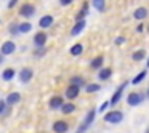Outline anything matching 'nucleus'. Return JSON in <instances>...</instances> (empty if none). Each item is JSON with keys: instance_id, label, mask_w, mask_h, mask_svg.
I'll return each instance as SVG.
<instances>
[{"instance_id": "f257e3e1", "label": "nucleus", "mask_w": 149, "mask_h": 133, "mask_svg": "<svg viewBox=\"0 0 149 133\" xmlns=\"http://www.w3.org/2000/svg\"><path fill=\"white\" fill-rule=\"evenodd\" d=\"M103 119L107 123H120L123 120V112L122 111H111V112L104 114Z\"/></svg>"}, {"instance_id": "f03ea898", "label": "nucleus", "mask_w": 149, "mask_h": 133, "mask_svg": "<svg viewBox=\"0 0 149 133\" xmlns=\"http://www.w3.org/2000/svg\"><path fill=\"white\" fill-rule=\"evenodd\" d=\"M95 116H96V111H95V109H91L90 112L87 114V117H85V120H84V122H82V125L79 127L77 133H84L85 130H87L88 127L91 125V122H93V120H95Z\"/></svg>"}, {"instance_id": "7ed1b4c3", "label": "nucleus", "mask_w": 149, "mask_h": 133, "mask_svg": "<svg viewBox=\"0 0 149 133\" xmlns=\"http://www.w3.org/2000/svg\"><path fill=\"white\" fill-rule=\"evenodd\" d=\"M144 95L143 93H136V91H133V93L128 95V98H127V103H128V106H138V104L143 103V100H144Z\"/></svg>"}, {"instance_id": "20e7f679", "label": "nucleus", "mask_w": 149, "mask_h": 133, "mask_svg": "<svg viewBox=\"0 0 149 133\" xmlns=\"http://www.w3.org/2000/svg\"><path fill=\"white\" fill-rule=\"evenodd\" d=\"M15 50H16V45H15V42H11V40L3 42L2 47H0V53L3 56H8V55H11V53H15Z\"/></svg>"}, {"instance_id": "39448f33", "label": "nucleus", "mask_w": 149, "mask_h": 133, "mask_svg": "<svg viewBox=\"0 0 149 133\" xmlns=\"http://www.w3.org/2000/svg\"><path fill=\"white\" fill-rule=\"evenodd\" d=\"M34 13H36V7L31 5V3H24L23 7L19 8V15H21V16H24V18H31Z\"/></svg>"}, {"instance_id": "423d86ee", "label": "nucleus", "mask_w": 149, "mask_h": 133, "mask_svg": "<svg viewBox=\"0 0 149 133\" xmlns=\"http://www.w3.org/2000/svg\"><path fill=\"white\" fill-rule=\"evenodd\" d=\"M18 75H19V79H21V82H23V84H27V82L32 79L34 72H32V69H29V68H23Z\"/></svg>"}, {"instance_id": "0eeeda50", "label": "nucleus", "mask_w": 149, "mask_h": 133, "mask_svg": "<svg viewBox=\"0 0 149 133\" xmlns=\"http://www.w3.org/2000/svg\"><path fill=\"white\" fill-rule=\"evenodd\" d=\"M125 87H127V82L125 84H122L119 88L116 90V93L112 95V98H111V106H114V104H117L120 101V98H122V93H123V90H125Z\"/></svg>"}, {"instance_id": "6e6552de", "label": "nucleus", "mask_w": 149, "mask_h": 133, "mask_svg": "<svg viewBox=\"0 0 149 133\" xmlns=\"http://www.w3.org/2000/svg\"><path fill=\"white\" fill-rule=\"evenodd\" d=\"M68 128H69V125L64 120H56V122L53 123V132L55 133H66Z\"/></svg>"}, {"instance_id": "1a4fd4ad", "label": "nucleus", "mask_w": 149, "mask_h": 133, "mask_svg": "<svg viewBox=\"0 0 149 133\" xmlns=\"http://www.w3.org/2000/svg\"><path fill=\"white\" fill-rule=\"evenodd\" d=\"M79 91H80L79 87H75V85H69V87L66 88V98H68V100H74V98L79 96Z\"/></svg>"}, {"instance_id": "9d476101", "label": "nucleus", "mask_w": 149, "mask_h": 133, "mask_svg": "<svg viewBox=\"0 0 149 133\" xmlns=\"http://www.w3.org/2000/svg\"><path fill=\"white\" fill-rule=\"evenodd\" d=\"M34 43H36L39 48H42L47 43V34L45 32H37L36 36H34Z\"/></svg>"}, {"instance_id": "9b49d317", "label": "nucleus", "mask_w": 149, "mask_h": 133, "mask_svg": "<svg viewBox=\"0 0 149 133\" xmlns=\"http://www.w3.org/2000/svg\"><path fill=\"white\" fill-rule=\"evenodd\" d=\"M63 106H64V101H63V98H61V96H53L52 100H50V107H52L53 111L61 109Z\"/></svg>"}, {"instance_id": "f8f14e48", "label": "nucleus", "mask_w": 149, "mask_h": 133, "mask_svg": "<svg viewBox=\"0 0 149 133\" xmlns=\"http://www.w3.org/2000/svg\"><path fill=\"white\" fill-rule=\"evenodd\" d=\"M85 26H87V23H85V19H84V21H77V23H75V26L72 27V31H71V36L77 37L79 34H82V31L85 29Z\"/></svg>"}, {"instance_id": "ddd939ff", "label": "nucleus", "mask_w": 149, "mask_h": 133, "mask_svg": "<svg viewBox=\"0 0 149 133\" xmlns=\"http://www.w3.org/2000/svg\"><path fill=\"white\" fill-rule=\"evenodd\" d=\"M146 16H148V8H144V7H139V8H136V10L133 11V18L138 19V21L146 19Z\"/></svg>"}, {"instance_id": "4468645a", "label": "nucleus", "mask_w": 149, "mask_h": 133, "mask_svg": "<svg viewBox=\"0 0 149 133\" xmlns=\"http://www.w3.org/2000/svg\"><path fill=\"white\" fill-rule=\"evenodd\" d=\"M53 16H50V15H47V16H42L40 18V21H39V26L42 27V29H47V27H50L53 24Z\"/></svg>"}, {"instance_id": "2eb2a0df", "label": "nucleus", "mask_w": 149, "mask_h": 133, "mask_svg": "<svg viewBox=\"0 0 149 133\" xmlns=\"http://www.w3.org/2000/svg\"><path fill=\"white\" fill-rule=\"evenodd\" d=\"M19 100H21V95L18 93V91H13V93H10L7 96V104H16V103H19Z\"/></svg>"}, {"instance_id": "dca6fc26", "label": "nucleus", "mask_w": 149, "mask_h": 133, "mask_svg": "<svg viewBox=\"0 0 149 133\" xmlns=\"http://www.w3.org/2000/svg\"><path fill=\"white\" fill-rule=\"evenodd\" d=\"M75 111V104L74 103H66L64 106L61 107V112L64 114V116H69V114H72Z\"/></svg>"}, {"instance_id": "f3484780", "label": "nucleus", "mask_w": 149, "mask_h": 133, "mask_svg": "<svg viewBox=\"0 0 149 133\" xmlns=\"http://www.w3.org/2000/svg\"><path fill=\"white\" fill-rule=\"evenodd\" d=\"M15 74H16V72H15V69H5V71L2 72V79H3L5 82H10L11 79L15 77Z\"/></svg>"}, {"instance_id": "a211bd4d", "label": "nucleus", "mask_w": 149, "mask_h": 133, "mask_svg": "<svg viewBox=\"0 0 149 133\" xmlns=\"http://www.w3.org/2000/svg\"><path fill=\"white\" fill-rule=\"evenodd\" d=\"M111 74H112V71H111L109 68H104L100 71V74H98V77L101 79V80H107V79L111 77Z\"/></svg>"}, {"instance_id": "6ab92c4d", "label": "nucleus", "mask_w": 149, "mask_h": 133, "mask_svg": "<svg viewBox=\"0 0 149 133\" xmlns=\"http://www.w3.org/2000/svg\"><path fill=\"white\" fill-rule=\"evenodd\" d=\"M103 63H104L103 56H96L95 59H91V68H93V69H100L101 66H103Z\"/></svg>"}, {"instance_id": "aec40b11", "label": "nucleus", "mask_w": 149, "mask_h": 133, "mask_svg": "<svg viewBox=\"0 0 149 133\" xmlns=\"http://www.w3.org/2000/svg\"><path fill=\"white\" fill-rule=\"evenodd\" d=\"M82 52H84V45H82V43H75V45L71 48V55H74V56L82 55Z\"/></svg>"}, {"instance_id": "412c9836", "label": "nucleus", "mask_w": 149, "mask_h": 133, "mask_svg": "<svg viewBox=\"0 0 149 133\" xmlns=\"http://www.w3.org/2000/svg\"><path fill=\"white\" fill-rule=\"evenodd\" d=\"M87 13H88V3L85 2L84 7H82V11H79V15H77V21H84L85 16H87Z\"/></svg>"}, {"instance_id": "4be33fe9", "label": "nucleus", "mask_w": 149, "mask_h": 133, "mask_svg": "<svg viewBox=\"0 0 149 133\" xmlns=\"http://www.w3.org/2000/svg\"><path fill=\"white\" fill-rule=\"evenodd\" d=\"M71 85H75V87H84L85 85V79L84 77H72L71 79Z\"/></svg>"}, {"instance_id": "5701e85b", "label": "nucleus", "mask_w": 149, "mask_h": 133, "mask_svg": "<svg viewBox=\"0 0 149 133\" xmlns=\"http://www.w3.org/2000/svg\"><path fill=\"white\" fill-rule=\"evenodd\" d=\"M144 56H146V52H144V50H138V52H135V53L132 55V59H133V61H141Z\"/></svg>"}, {"instance_id": "b1692460", "label": "nucleus", "mask_w": 149, "mask_h": 133, "mask_svg": "<svg viewBox=\"0 0 149 133\" xmlns=\"http://www.w3.org/2000/svg\"><path fill=\"white\" fill-rule=\"evenodd\" d=\"M146 74H148V71H146V69H144V71H141V72H139V74H138V75H136V77H133V80H132V84H133V85H138V84H139V82H141V80H143V79H144V77H146Z\"/></svg>"}, {"instance_id": "393cba45", "label": "nucleus", "mask_w": 149, "mask_h": 133, "mask_svg": "<svg viewBox=\"0 0 149 133\" xmlns=\"http://www.w3.org/2000/svg\"><path fill=\"white\" fill-rule=\"evenodd\" d=\"M100 90H101V85H98V84H90V85L85 87V91H87V93H93V91H100Z\"/></svg>"}, {"instance_id": "a878e982", "label": "nucleus", "mask_w": 149, "mask_h": 133, "mask_svg": "<svg viewBox=\"0 0 149 133\" xmlns=\"http://www.w3.org/2000/svg\"><path fill=\"white\" fill-rule=\"evenodd\" d=\"M32 29V24L31 23H21L19 24V34H26Z\"/></svg>"}, {"instance_id": "bb28decb", "label": "nucleus", "mask_w": 149, "mask_h": 133, "mask_svg": "<svg viewBox=\"0 0 149 133\" xmlns=\"http://www.w3.org/2000/svg\"><path fill=\"white\" fill-rule=\"evenodd\" d=\"M93 7L96 8L98 11H104L106 5H104V0H93Z\"/></svg>"}, {"instance_id": "cd10ccee", "label": "nucleus", "mask_w": 149, "mask_h": 133, "mask_svg": "<svg viewBox=\"0 0 149 133\" xmlns=\"http://www.w3.org/2000/svg\"><path fill=\"white\" fill-rule=\"evenodd\" d=\"M10 32H11V36H18L19 34V24H11Z\"/></svg>"}, {"instance_id": "c85d7f7f", "label": "nucleus", "mask_w": 149, "mask_h": 133, "mask_svg": "<svg viewBox=\"0 0 149 133\" xmlns=\"http://www.w3.org/2000/svg\"><path fill=\"white\" fill-rule=\"evenodd\" d=\"M109 106H111V101H106V103H103V104H101L100 111H101V112H103V111H106V109H107V107H109Z\"/></svg>"}, {"instance_id": "c756f323", "label": "nucleus", "mask_w": 149, "mask_h": 133, "mask_svg": "<svg viewBox=\"0 0 149 133\" xmlns=\"http://www.w3.org/2000/svg\"><path fill=\"white\" fill-rule=\"evenodd\" d=\"M5 103H7V101H2V100H0V116L5 112Z\"/></svg>"}, {"instance_id": "7c9ffc66", "label": "nucleus", "mask_w": 149, "mask_h": 133, "mask_svg": "<svg viewBox=\"0 0 149 133\" xmlns=\"http://www.w3.org/2000/svg\"><path fill=\"white\" fill-rule=\"evenodd\" d=\"M74 0H59V3L63 5V7H66V5H71Z\"/></svg>"}, {"instance_id": "2f4dec72", "label": "nucleus", "mask_w": 149, "mask_h": 133, "mask_svg": "<svg viewBox=\"0 0 149 133\" xmlns=\"http://www.w3.org/2000/svg\"><path fill=\"white\" fill-rule=\"evenodd\" d=\"M122 43H125V39H123V37H117V39H116V45H122Z\"/></svg>"}, {"instance_id": "473e14b6", "label": "nucleus", "mask_w": 149, "mask_h": 133, "mask_svg": "<svg viewBox=\"0 0 149 133\" xmlns=\"http://www.w3.org/2000/svg\"><path fill=\"white\" fill-rule=\"evenodd\" d=\"M16 3H18V0H10V3H8V8H13Z\"/></svg>"}, {"instance_id": "72a5a7b5", "label": "nucleus", "mask_w": 149, "mask_h": 133, "mask_svg": "<svg viewBox=\"0 0 149 133\" xmlns=\"http://www.w3.org/2000/svg\"><path fill=\"white\" fill-rule=\"evenodd\" d=\"M2 61H3V55L0 53V64H2Z\"/></svg>"}, {"instance_id": "f704fd0d", "label": "nucleus", "mask_w": 149, "mask_h": 133, "mask_svg": "<svg viewBox=\"0 0 149 133\" xmlns=\"http://www.w3.org/2000/svg\"><path fill=\"white\" fill-rule=\"evenodd\" d=\"M146 98L149 100V88H148V91H146Z\"/></svg>"}, {"instance_id": "c9c22d12", "label": "nucleus", "mask_w": 149, "mask_h": 133, "mask_svg": "<svg viewBox=\"0 0 149 133\" xmlns=\"http://www.w3.org/2000/svg\"><path fill=\"white\" fill-rule=\"evenodd\" d=\"M148 68H149V59H148Z\"/></svg>"}, {"instance_id": "e433bc0d", "label": "nucleus", "mask_w": 149, "mask_h": 133, "mask_svg": "<svg viewBox=\"0 0 149 133\" xmlns=\"http://www.w3.org/2000/svg\"><path fill=\"white\" fill-rule=\"evenodd\" d=\"M148 31H149V27H148Z\"/></svg>"}]
</instances>
